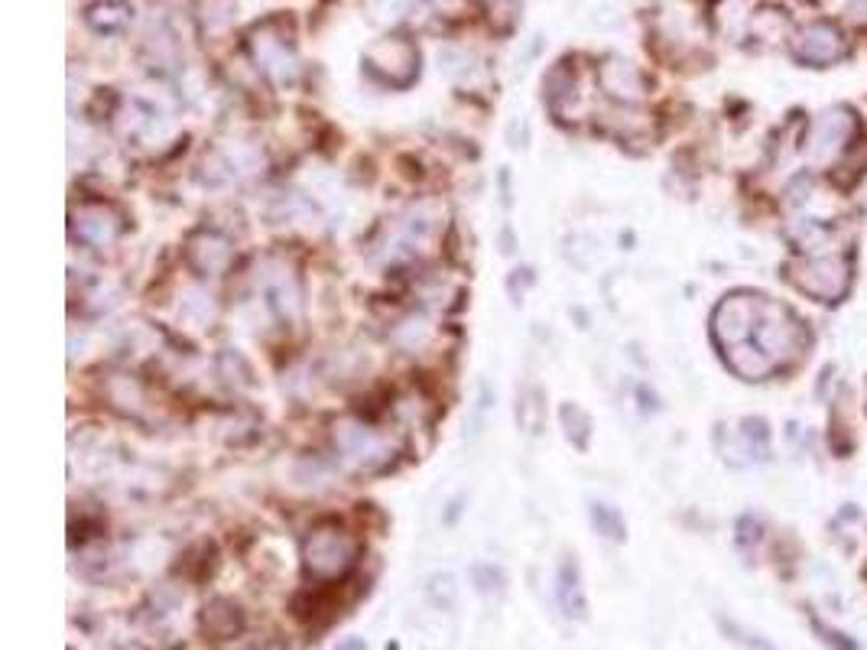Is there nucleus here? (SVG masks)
<instances>
[{
  "label": "nucleus",
  "instance_id": "nucleus-1",
  "mask_svg": "<svg viewBox=\"0 0 867 650\" xmlns=\"http://www.w3.org/2000/svg\"><path fill=\"white\" fill-rule=\"evenodd\" d=\"M332 446L348 472L354 475H381L396 462V440L364 423L361 416H341L332 423Z\"/></svg>",
  "mask_w": 867,
  "mask_h": 650
},
{
  "label": "nucleus",
  "instance_id": "nucleus-2",
  "mask_svg": "<svg viewBox=\"0 0 867 650\" xmlns=\"http://www.w3.org/2000/svg\"><path fill=\"white\" fill-rule=\"evenodd\" d=\"M361 559V544L336 520L316 524L302 540V569L316 582L344 579Z\"/></svg>",
  "mask_w": 867,
  "mask_h": 650
},
{
  "label": "nucleus",
  "instance_id": "nucleus-3",
  "mask_svg": "<svg viewBox=\"0 0 867 650\" xmlns=\"http://www.w3.org/2000/svg\"><path fill=\"white\" fill-rule=\"evenodd\" d=\"M247 52H250L254 65L277 89L296 85V79H299V52H296V40H292V27L283 17H270V20L257 23L247 33Z\"/></svg>",
  "mask_w": 867,
  "mask_h": 650
},
{
  "label": "nucleus",
  "instance_id": "nucleus-4",
  "mask_svg": "<svg viewBox=\"0 0 867 650\" xmlns=\"http://www.w3.org/2000/svg\"><path fill=\"white\" fill-rule=\"evenodd\" d=\"M744 345H754L764 354H771L773 361L783 368L786 361L799 358L806 345H809V332L806 326L783 306V302L764 297L761 302V312H757V322H754V332ZM737 349V345H734Z\"/></svg>",
  "mask_w": 867,
  "mask_h": 650
},
{
  "label": "nucleus",
  "instance_id": "nucleus-5",
  "mask_svg": "<svg viewBox=\"0 0 867 650\" xmlns=\"http://www.w3.org/2000/svg\"><path fill=\"white\" fill-rule=\"evenodd\" d=\"M445 225V211L433 202L410 205L386 225L384 257L386 260H413L433 248L438 231Z\"/></svg>",
  "mask_w": 867,
  "mask_h": 650
},
{
  "label": "nucleus",
  "instance_id": "nucleus-6",
  "mask_svg": "<svg viewBox=\"0 0 867 650\" xmlns=\"http://www.w3.org/2000/svg\"><path fill=\"white\" fill-rule=\"evenodd\" d=\"M789 283L819 302H838L848 293L851 283V264L842 254H806L793 264H786Z\"/></svg>",
  "mask_w": 867,
  "mask_h": 650
},
{
  "label": "nucleus",
  "instance_id": "nucleus-7",
  "mask_svg": "<svg viewBox=\"0 0 867 650\" xmlns=\"http://www.w3.org/2000/svg\"><path fill=\"white\" fill-rule=\"evenodd\" d=\"M254 287H257L264 306L277 319L292 322V319L302 316V280H299L296 267L283 257H264L257 274H254Z\"/></svg>",
  "mask_w": 867,
  "mask_h": 650
},
{
  "label": "nucleus",
  "instance_id": "nucleus-8",
  "mask_svg": "<svg viewBox=\"0 0 867 650\" xmlns=\"http://www.w3.org/2000/svg\"><path fill=\"white\" fill-rule=\"evenodd\" d=\"M364 69L390 89H410L420 79V50L403 37H386L364 50Z\"/></svg>",
  "mask_w": 867,
  "mask_h": 650
},
{
  "label": "nucleus",
  "instance_id": "nucleus-9",
  "mask_svg": "<svg viewBox=\"0 0 867 650\" xmlns=\"http://www.w3.org/2000/svg\"><path fill=\"white\" fill-rule=\"evenodd\" d=\"M761 302L764 297L757 293H731L724 297L715 312H712V339L722 351L734 349V345H744L754 332V322H757V312H761Z\"/></svg>",
  "mask_w": 867,
  "mask_h": 650
},
{
  "label": "nucleus",
  "instance_id": "nucleus-10",
  "mask_svg": "<svg viewBox=\"0 0 867 650\" xmlns=\"http://www.w3.org/2000/svg\"><path fill=\"white\" fill-rule=\"evenodd\" d=\"M855 131H858V121H855V114H851L848 107H828V111H822L819 117L813 121V127H809V137H806L809 159H813V163H822V166L832 163L838 153L851 144Z\"/></svg>",
  "mask_w": 867,
  "mask_h": 650
},
{
  "label": "nucleus",
  "instance_id": "nucleus-11",
  "mask_svg": "<svg viewBox=\"0 0 867 650\" xmlns=\"http://www.w3.org/2000/svg\"><path fill=\"white\" fill-rule=\"evenodd\" d=\"M848 52V40L845 33L828 23V20H816L806 23L796 37H793V55L806 65H832L838 59H845Z\"/></svg>",
  "mask_w": 867,
  "mask_h": 650
},
{
  "label": "nucleus",
  "instance_id": "nucleus-12",
  "mask_svg": "<svg viewBox=\"0 0 867 650\" xmlns=\"http://www.w3.org/2000/svg\"><path fill=\"white\" fill-rule=\"evenodd\" d=\"M121 235V215L104 202H85L72 208V238L89 248H107Z\"/></svg>",
  "mask_w": 867,
  "mask_h": 650
},
{
  "label": "nucleus",
  "instance_id": "nucleus-13",
  "mask_svg": "<svg viewBox=\"0 0 867 650\" xmlns=\"http://www.w3.org/2000/svg\"><path fill=\"white\" fill-rule=\"evenodd\" d=\"M186 260L198 277H221L235 260V245L211 228H198L186 241Z\"/></svg>",
  "mask_w": 867,
  "mask_h": 650
},
{
  "label": "nucleus",
  "instance_id": "nucleus-14",
  "mask_svg": "<svg viewBox=\"0 0 867 650\" xmlns=\"http://www.w3.org/2000/svg\"><path fill=\"white\" fill-rule=\"evenodd\" d=\"M117 127L134 144H156V141L166 137L169 121H166V114L153 101L131 99L124 101V107L117 111Z\"/></svg>",
  "mask_w": 867,
  "mask_h": 650
},
{
  "label": "nucleus",
  "instance_id": "nucleus-15",
  "mask_svg": "<svg viewBox=\"0 0 867 650\" xmlns=\"http://www.w3.org/2000/svg\"><path fill=\"white\" fill-rule=\"evenodd\" d=\"M598 85L601 92L611 101H621V104H637V101L647 99V79L643 72L627 62L621 55H608L601 65H598Z\"/></svg>",
  "mask_w": 867,
  "mask_h": 650
},
{
  "label": "nucleus",
  "instance_id": "nucleus-16",
  "mask_svg": "<svg viewBox=\"0 0 867 650\" xmlns=\"http://www.w3.org/2000/svg\"><path fill=\"white\" fill-rule=\"evenodd\" d=\"M556 601H559L566 618L588 621V599H585V586H581V569H578V559L572 553L562 556L559 569H556Z\"/></svg>",
  "mask_w": 867,
  "mask_h": 650
},
{
  "label": "nucleus",
  "instance_id": "nucleus-17",
  "mask_svg": "<svg viewBox=\"0 0 867 650\" xmlns=\"http://www.w3.org/2000/svg\"><path fill=\"white\" fill-rule=\"evenodd\" d=\"M543 99L549 104V111L559 121H569V114H576L578 101V82L576 69L569 62H559L546 79H543Z\"/></svg>",
  "mask_w": 867,
  "mask_h": 650
},
{
  "label": "nucleus",
  "instance_id": "nucleus-18",
  "mask_svg": "<svg viewBox=\"0 0 867 650\" xmlns=\"http://www.w3.org/2000/svg\"><path fill=\"white\" fill-rule=\"evenodd\" d=\"M202 628L208 638L215 641H228V638H238L244 631V615L241 608L231 599H211L202 611Z\"/></svg>",
  "mask_w": 867,
  "mask_h": 650
},
{
  "label": "nucleus",
  "instance_id": "nucleus-19",
  "mask_svg": "<svg viewBox=\"0 0 867 650\" xmlns=\"http://www.w3.org/2000/svg\"><path fill=\"white\" fill-rule=\"evenodd\" d=\"M134 20V7L127 0H97L85 10V23L101 33V37H114L124 33Z\"/></svg>",
  "mask_w": 867,
  "mask_h": 650
},
{
  "label": "nucleus",
  "instance_id": "nucleus-20",
  "mask_svg": "<svg viewBox=\"0 0 867 650\" xmlns=\"http://www.w3.org/2000/svg\"><path fill=\"white\" fill-rule=\"evenodd\" d=\"M559 420H562V430H566V440L576 446V450H588L591 443V416L578 406V403H562L559 410Z\"/></svg>",
  "mask_w": 867,
  "mask_h": 650
},
{
  "label": "nucleus",
  "instance_id": "nucleus-21",
  "mask_svg": "<svg viewBox=\"0 0 867 650\" xmlns=\"http://www.w3.org/2000/svg\"><path fill=\"white\" fill-rule=\"evenodd\" d=\"M591 514V527L605 537V540H615V544H625L627 537V524L625 517L611 507V504H601V501H591L588 507Z\"/></svg>",
  "mask_w": 867,
  "mask_h": 650
},
{
  "label": "nucleus",
  "instance_id": "nucleus-22",
  "mask_svg": "<svg viewBox=\"0 0 867 650\" xmlns=\"http://www.w3.org/2000/svg\"><path fill=\"white\" fill-rule=\"evenodd\" d=\"M393 342L406 351L423 349V345L430 342V322H426L423 316H410V319L396 322V329H393Z\"/></svg>",
  "mask_w": 867,
  "mask_h": 650
},
{
  "label": "nucleus",
  "instance_id": "nucleus-23",
  "mask_svg": "<svg viewBox=\"0 0 867 650\" xmlns=\"http://www.w3.org/2000/svg\"><path fill=\"white\" fill-rule=\"evenodd\" d=\"M472 586L482 592V596H500L507 589V572L494 563H475L472 566Z\"/></svg>",
  "mask_w": 867,
  "mask_h": 650
},
{
  "label": "nucleus",
  "instance_id": "nucleus-24",
  "mask_svg": "<svg viewBox=\"0 0 867 650\" xmlns=\"http://www.w3.org/2000/svg\"><path fill=\"white\" fill-rule=\"evenodd\" d=\"M183 316L193 319L195 326H208L215 319V302L205 290H186V300H183Z\"/></svg>",
  "mask_w": 867,
  "mask_h": 650
},
{
  "label": "nucleus",
  "instance_id": "nucleus-25",
  "mask_svg": "<svg viewBox=\"0 0 867 650\" xmlns=\"http://www.w3.org/2000/svg\"><path fill=\"white\" fill-rule=\"evenodd\" d=\"M458 596V589H455V576H448V572H442V576H433L430 579V599L435 605H442V608H448L452 601Z\"/></svg>",
  "mask_w": 867,
  "mask_h": 650
},
{
  "label": "nucleus",
  "instance_id": "nucleus-26",
  "mask_svg": "<svg viewBox=\"0 0 867 650\" xmlns=\"http://www.w3.org/2000/svg\"><path fill=\"white\" fill-rule=\"evenodd\" d=\"M809 621H813V628L819 631L822 641H825L828 648H835V650H858V644H855V641H851L848 634H842V631H832V628H828V625H825L822 618H809Z\"/></svg>",
  "mask_w": 867,
  "mask_h": 650
},
{
  "label": "nucleus",
  "instance_id": "nucleus-27",
  "mask_svg": "<svg viewBox=\"0 0 867 650\" xmlns=\"http://www.w3.org/2000/svg\"><path fill=\"white\" fill-rule=\"evenodd\" d=\"M517 287H520V300H524L527 287H533V270H530V267H517V270L510 274V280H507V290H510V297L517 293Z\"/></svg>",
  "mask_w": 867,
  "mask_h": 650
},
{
  "label": "nucleus",
  "instance_id": "nucleus-28",
  "mask_svg": "<svg viewBox=\"0 0 867 650\" xmlns=\"http://www.w3.org/2000/svg\"><path fill=\"white\" fill-rule=\"evenodd\" d=\"M514 13H517V0H491V20L504 17L500 27H510Z\"/></svg>",
  "mask_w": 867,
  "mask_h": 650
},
{
  "label": "nucleus",
  "instance_id": "nucleus-29",
  "mask_svg": "<svg viewBox=\"0 0 867 650\" xmlns=\"http://www.w3.org/2000/svg\"><path fill=\"white\" fill-rule=\"evenodd\" d=\"M737 530H741V537H737L741 544H751V540H757V537H761V527H757L751 517H744V520L737 524Z\"/></svg>",
  "mask_w": 867,
  "mask_h": 650
},
{
  "label": "nucleus",
  "instance_id": "nucleus-30",
  "mask_svg": "<svg viewBox=\"0 0 867 650\" xmlns=\"http://www.w3.org/2000/svg\"><path fill=\"white\" fill-rule=\"evenodd\" d=\"M336 650H368V644H364L361 638H344Z\"/></svg>",
  "mask_w": 867,
  "mask_h": 650
}]
</instances>
